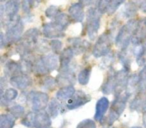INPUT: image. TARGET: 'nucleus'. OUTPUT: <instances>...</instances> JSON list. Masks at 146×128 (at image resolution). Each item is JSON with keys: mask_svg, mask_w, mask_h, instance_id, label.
Instances as JSON below:
<instances>
[{"mask_svg": "<svg viewBox=\"0 0 146 128\" xmlns=\"http://www.w3.org/2000/svg\"><path fill=\"white\" fill-rule=\"evenodd\" d=\"M137 24L138 21L131 19L120 28L115 40L116 45L118 47H120L121 50H126L129 47V45L131 44V41L134 36V33H135Z\"/></svg>", "mask_w": 146, "mask_h": 128, "instance_id": "nucleus-1", "label": "nucleus"}, {"mask_svg": "<svg viewBox=\"0 0 146 128\" xmlns=\"http://www.w3.org/2000/svg\"><path fill=\"white\" fill-rule=\"evenodd\" d=\"M129 96L124 92L119 95H115V98L112 101L111 107H110V112L106 117V124L109 126H111L116 120H118V118L120 117V115L122 114V112L124 111L126 107V104L129 99Z\"/></svg>", "mask_w": 146, "mask_h": 128, "instance_id": "nucleus-2", "label": "nucleus"}, {"mask_svg": "<svg viewBox=\"0 0 146 128\" xmlns=\"http://www.w3.org/2000/svg\"><path fill=\"white\" fill-rule=\"evenodd\" d=\"M27 102L33 111H42L48 106L49 97L44 92L31 91L27 96Z\"/></svg>", "mask_w": 146, "mask_h": 128, "instance_id": "nucleus-3", "label": "nucleus"}, {"mask_svg": "<svg viewBox=\"0 0 146 128\" xmlns=\"http://www.w3.org/2000/svg\"><path fill=\"white\" fill-rule=\"evenodd\" d=\"M100 15L101 13L97 8H89L87 12V21H86V34L90 39H93L100 27Z\"/></svg>", "mask_w": 146, "mask_h": 128, "instance_id": "nucleus-4", "label": "nucleus"}, {"mask_svg": "<svg viewBox=\"0 0 146 128\" xmlns=\"http://www.w3.org/2000/svg\"><path fill=\"white\" fill-rule=\"evenodd\" d=\"M110 47H111V37L109 33H104L96 41L92 50V54L96 58L105 57L110 52Z\"/></svg>", "mask_w": 146, "mask_h": 128, "instance_id": "nucleus-5", "label": "nucleus"}, {"mask_svg": "<svg viewBox=\"0 0 146 128\" xmlns=\"http://www.w3.org/2000/svg\"><path fill=\"white\" fill-rule=\"evenodd\" d=\"M3 7H4V15L1 17L2 20L4 19V17H6L7 22L10 24V26L20 21V18L17 15L20 7L19 0H8L5 5H3Z\"/></svg>", "mask_w": 146, "mask_h": 128, "instance_id": "nucleus-6", "label": "nucleus"}, {"mask_svg": "<svg viewBox=\"0 0 146 128\" xmlns=\"http://www.w3.org/2000/svg\"><path fill=\"white\" fill-rule=\"evenodd\" d=\"M90 100H91V97L86 93H84L83 91H76L75 95L66 102V108L68 110L77 109V108L85 105Z\"/></svg>", "mask_w": 146, "mask_h": 128, "instance_id": "nucleus-7", "label": "nucleus"}, {"mask_svg": "<svg viewBox=\"0 0 146 128\" xmlns=\"http://www.w3.org/2000/svg\"><path fill=\"white\" fill-rule=\"evenodd\" d=\"M58 85L60 86H71L75 81V75H74V69H72V66H69L68 68L63 70H59V74L55 78Z\"/></svg>", "mask_w": 146, "mask_h": 128, "instance_id": "nucleus-8", "label": "nucleus"}, {"mask_svg": "<svg viewBox=\"0 0 146 128\" xmlns=\"http://www.w3.org/2000/svg\"><path fill=\"white\" fill-rule=\"evenodd\" d=\"M23 30H24V26L21 20L13 24L12 26H9L6 31V43H14L20 40L23 34Z\"/></svg>", "mask_w": 146, "mask_h": 128, "instance_id": "nucleus-9", "label": "nucleus"}, {"mask_svg": "<svg viewBox=\"0 0 146 128\" xmlns=\"http://www.w3.org/2000/svg\"><path fill=\"white\" fill-rule=\"evenodd\" d=\"M65 29L62 28L60 25H58L57 23H55L54 21L53 22H49V23H45L43 25V29L42 32L44 34L45 37L47 38H58V37H61L64 35L63 31Z\"/></svg>", "mask_w": 146, "mask_h": 128, "instance_id": "nucleus-10", "label": "nucleus"}, {"mask_svg": "<svg viewBox=\"0 0 146 128\" xmlns=\"http://www.w3.org/2000/svg\"><path fill=\"white\" fill-rule=\"evenodd\" d=\"M146 40V18H142L138 21L137 27H136L135 33L132 38L131 44L133 46L139 45L145 42Z\"/></svg>", "mask_w": 146, "mask_h": 128, "instance_id": "nucleus-11", "label": "nucleus"}, {"mask_svg": "<svg viewBox=\"0 0 146 128\" xmlns=\"http://www.w3.org/2000/svg\"><path fill=\"white\" fill-rule=\"evenodd\" d=\"M51 116L47 111H34V128H50Z\"/></svg>", "mask_w": 146, "mask_h": 128, "instance_id": "nucleus-12", "label": "nucleus"}, {"mask_svg": "<svg viewBox=\"0 0 146 128\" xmlns=\"http://www.w3.org/2000/svg\"><path fill=\"white\" fill-rule=\"evenodd\" d=\"M109 100L107 97H101L97 101L95 106V115H94V120L98 122H102L108 108H109Z\"/></svg>", "mask_w": 146, "mask_h": 128, "instance_id": "nucleus-13", "label": "nucleus"}, {"mask_svg": "<svg viewBox=\"0 0 146 128\" xmlns=\"http://www.w3.org/2000/svg\"><path fill=\"white\" fill-rule=\"evenodd\" d=\"M10 83L13 87L17 89L24 90L31 85V79L27 74H19V75L10 78Z\"/></svg>", "mask_w": 146, "mask_h": 128, "instance_id": "nucleus-14", "label": "nucleus"}, {"mask_svg": "<svg viewBox=\"0 0 146 128\" xmlns=\"http://www.w3.org/2000/svg\"><path fill=\"white\" fill-rule=\"evenodd\" d=\"M68 12H69V16H70V18L73 21H75V22H82L84 20L85 14H84L83 5L81 3L78 2L72 4L69 7Z\"/></svg>", "mask_w": 146, "mask_h": 128, "instance_id": "nucleus-15", "label": "nucleus"}, {"mask_svg": "<svg viewBox=\"0 0 146 128\" xmlns=\"http://www.w3.org/2000/svg\"><path fill=\"white\" fill-rule=\"evenodd\" d=\"M115 73L116 72H114L113 69L110 70L107 77H106L105 81H104L103 85H102V87H101V91L103 92L104 94H106V95L111 94L112 92L115 91V86H116Z\"/></svg>", "mask_w": 146, "mask_h": 128, "instance_id": "nucleus-16", "label": "nucleus"}, {"mask_svg": "<svg viewBox=\"0 0 146 128\" xmlns=\"http://www.w3.org/2000/svg\"><path fill=\"white\" fill-rule=\"evenodd\" d=\"M41 58L49 71H53L56 68L60 67V58H58V56L55 53H49V54L42 56Z\"/></svg>", "mask_w": 146, "mask_h": 128, "instance_id": "nucleus-17", "label": "nucleus"}, {"mask_svg": "<svg viewBox=\"0 0 146 128\" xmlns=\"http://www.w3.org/2000/svg\"><path fill=\"white\" fill-rule=\"evenodd\" d=\"M74 50H73L72 47H68V48L64 49V50L61 52L60 56V67L59 70H63L68 68L71 65V60L73 58V55H74Z\"/></svg>", "mask_w": 146, "mask_h": 128, "instance_id": "nucleus-18", "label": "nucleus"}, {"mask_svg": "<svg viewBox=\"0 0 146 128\" xmlns=\"http://www.w3.org/2000/svg\"><path fill=\"white\" fill-rule=\"evenodd\" d=\"M4 71L7 76L12 78V77H14V76H17L22 73V67H21V64L17 63L16 61L9 60V61H7V63L5 64Z\"/></svg>", "mask_w": 146, "mask_h": 128, "instance_id": "nucleus-19", "label": "nucleus"}, {"mask_svg": "<svg viewBox=\"0 0 146 128\" xmlns=\"http://www.w3.org/2000/svg\"><path fill=\"white\" fill-rule=\"evenodd\" d=\"M132 53L135 56L138 65H144L146 62V41L139 45L134 46Z\"/></svg>", "mask_w": 146, "mask_h": 128, "instance_id": "nucleus-20", "label": "nucleus"}, {"mask_svg": "<svg viewBox=\"0 0 146 128\" xmlns=\"http://www.w3.org/2000/svg\"><path fill=\"white\" fill-rule=\"evenodd\" d=\"M76 90L74 88V86H64V87L60 88L58 91L56 92V98L60 101H68L69 99L73 97L75 95Z\"/></svg>", "mask_w": 146, "mask_h": 128, "instance_id": "nucleus-21", "label": "nucleus"}, {"mask_svg": "<svg viewBox=\"0 0 146 128\" xmlns=\"http://www.w3.org/2000/svg\"><path fill=\"white\" fill-rule=\"evenodd\" d=\"M138 88H139V77H138L137 74H131L128 78L125 93L130 97L131 95L135 94L136 92L138 93Z\"/></svg>", "mask_w": 146, "mask_h": 128, "instance_id": "nucleus-22", "label": "nucleus"}, {"mask_svg": "<svg viewBox=\"0 0 146 128\" xmlns=\"http://www.w3.org/2000/svg\"><path fill=\"white\" fill-rule=\"evenodd\" d=\"M17 96H18V91L15 88H7L3 93H1V104L2 105L8 104L9 102L16 99Z\"/></svg>", "mask_w": 146, "mask_h": 128, "instance_id": "nucleus-23", "label": "nucleus"}, {"mask_svg": "<svg viewBox=\"0 0 146 128\" xmlns=\"http://www.w3.org/2000/svg\"><path fill=\"white\" fill-rule=\"evenodd\" d=\"M61 108H62V106H61L59 100L57 98H54V99H51L50 102H49L48 106H47V112H48V114L51 117L55 118L59 115Z\"/></svg>", "mask_w": 146, "mask_h": 128, "instance_id": "nucleus-24", "label": "nucleus"}, {"mask_svg": "<svg viewBox=\"0 0 146 128\" xmlns=\"http://www.w3.org/2000/svg\"><path fill=\"white\" fill-rule=\"evenodd\" d=\"M15 125V117L10 113L1 114L0 116V128H13Z\"/></svg>", "mask_w": 146, "mask_h": 128, "instance_id": "nucleus-25", "label": "nucleus"}, {"mask_svg": "<svg viewBox=\"0 0 146 128\" xmlns=\"http://www.w3.org/2000/svg\"><path fill=\"white\" fill-rule=\"evenodd\" d=\"M33 72H34L36 75L43 76V75H46V74L49 73L50 71H49L48 68H47L46 65L44 64L42 58H39L33 63Z\"/></svg>", "mask_w": 146, "mask_h": 128, "instance_id": "nucleus-26", "label": "nucleus"}, {"mask_svg": "<svg viewBox=\"0 0 146 128\" xmlns=\"http://www.w3.org/2000/svg\"><path fill=\"white\" fill-rule=\"evenodd\" d=\"M144 94H140L137 93V95H135V97L133 98L131 102H130V109L133 110V111H140L143 109V106H144V102H145V99L143 98Z\"/></svg>", "mask_w": 146, "mask_h": 128, "instance_id": "nucleus-27", "label": "nucleus"}, {"mask_svg": "<svg viewBox=\"0 0 146 128\" xmlns=\"http://www.w3.org/2000/svg\"><path fill=\"white\" fill-rule=\"evenodd\" d=\"M90 75H91V67H85L78 73L77 80L79 84L81 85H86L88 84L90 79Z\"/></svg>", "mask_w": 146, "mask_h": 128, "instance_id": "nucleus-28", "label": "nucleus"}, {"mask_svg": "<svg viewBox=\"0 0 146 128\" xmlns=\"http://www.w3.org/2000/svg\"><path fill=\"white\" fill-rule=\"evenodd\" d=\"M139 88H138V93L145 94L146 93V64L140 70L139 74Z\"/></svg>", "mask_w": 146, "mask_h": 128, "instance_id": "nucleus-29", "label": "nucleus"}, {"mask_svg": "<svg viewBox=\"0 0 146 128\" xmlns=\"http://www.w3.org/2000/svg\"><path fill=\"white\" fill-rule=\"evenodd\" d=\"M8 111L13 117H15V119L21 118L26 115L25 114V108L22 105H20V104H14V105L10 106L8 108Z\"/></svg>", "mask_w": 146, "mask_h": 128, "instance_id": "nucleus-30", "label": "nucleus"}, {"mask_svg": "<svg viewBox=\"0 0 146 128\" xmlns=\"http://www.w3.org/2000/svg\"><path fill=\"white\" fill-rule=\"evenodd\" d=\"M54 22L57 23V24L60 25L62 28L65 29L69 25V23H70V19H69V17L67 16L66 14L60 13L56 18H54Z\"/></svg>", "mask_w": 146, "mask_h": 128, "instance_id": "nucleus-31", "label": "nucleus"}, {"mask_svg": "<svg viewBox=\"0 0 146 128\" xmlns=\"http://www.w3.org/2000/svg\"><path fill=\"white\" fill-rule=\"evenodd\" d=\"M21 124L28 128L33 127L34 128V111H31L29 113H27L26 115L23 117V119L21 120Z\"/></svg>", "mask_w": 146, "mask_h": 128, "instance_id": "nucleus-32", "label": "nucleus"}, {"mask_svg": "<svg viewBox=\"0 0 146 128\" xmlns=\"http://www.w3.org/2000/svg\"><path fill=\"white\" fill-rule=\"evenodd\" d=\"M136 11H137V7H136V5L134 4L133 2L128 3V4L125 6V8H124V11H123L124 17L128 18V17L134 16V15H135V13H136Z\"/></svg>", "mask_w": 146, "mask_h": 128, "instance_id": "nucleus-33", "label": "nucleus"}, {"mask_svg": "<svg viewBox=\"0 0 146 128\" xmlns=\"http://www.w3.org/2000/svg\"><path fill=\"white\" fill-rule=\"evenodd\" d=\"M110 3H111V0H99L97 4V10L100 13L108 12L110 7Z\"/></svg>", "mask_w": 146, "mask_h": 128, "instance_id": "nucleus-34", "label": "nucleus"}, {"mask_svg": "<svg viewBox=\"0 0 146 128\" xmlns=\"http://www.w3.org/2000/svg\"><path fill=\"white\" fill-rule=\"evenodd\" d=\"M60 10H59L58 7L56 6H49L48 8L45 11V15L48 18H56L59 14H60Z\"/></svg>", "mask_w": 146, "mask_h": 128, "instance_id": "nucleus-35", "label": "nucleus"}, {"mask_svg": "<svg viewBox=\"0 0 146 128\" xmlns=\"http://www.w3.org/2000/svg\"><path fill=\"white\" fill-rule=\"evenodd\" d=\"M76 128H97L96 122L92 119H84L79 122Z\"/></svg>", "mask_w": 146, "mask_h": 128, "instance_id": "nucleus-36", "label": "nucleus"}, {"mask_svg": "<svg viewBox=\"0 0 146 128\" xmlns=\"http://www.w3.org/2000/svg\"><path fill=\"white\" fill-rule=\"evenodd\" d=\"M56 84H57L56 79H53V78H51V77H47L43 80V82H42L41 85H42V87L45 88V89L50 90V89H52Z\"/></svg>", "mask_w": 146, "mask_h": 128, "instance_id": "nucleus-37", "label": "nucleus"}, {"mask_svg": "<svg viewBox=\"0 0 146 128\" xmlns=\"http://www.w3.org/2000/svg\"><path fill=\"white\" fill-rule=\"evenodd\" d=\"M124 1H125V0H111L109 10H108L107 13H109V14H112V13H114L116 10H117L118 7H119L120 5L123 4Z\"/></svg>", "mask_w": 146, "mask_h": 128, "instance_id": "nucleus-38", "label": "nucleus"}, {"mask_svg": "<svg viewBox=\"0 0 146 128\" xmlns=\"http://www.w3.org/2000/svg\"><path fill=\"white\" fill-rule=\"evenodd\" d=\"M50 47L52 48V50L54 51L55 53H58L62 50V42L58 39H53L50 42Z\"/></svg>", "mask_w": 146, "mask_h": 128, "instance_id": "nucleus-39", "label": "nucleus"}, {"mask_svg": "<svg viewBox=\"0 0 146 128\" xmlns=\"http://www.w3.org/2000/svg\"><path fill=\"white\" fill-rule=\"evenodd\" d=\"M33 0H22V10L24 13H29L32 9Z\"/></svg>", "mask_w": 146, "mask_h": 128, "instance_id": "nucleus-40", "label": "nucleus"}, {"mask_svg": "<svg viewBox=\"0 0 146 128\" xmlns=\"http://www.w3.org/2000/svg\"><path fill=\"white\" fill-rule=\"evenodd\" d=\"M96 0H79V3H81L83 6H89V5L93 4Z\"/></svg>", "mask_w": 146, "mask_h": 128, "instance_id": "nucleus-41", "label": "nucleus"}, {"mask_svg": "<svg viewBox=\"0 0 146 128\" xmlns=\"http://www.w3.org/2000/svg\"><path fill=\"white\" fill-rule=\"evenodd\" d=\"M140 8H141V10L143 11V12L146 13V0H144L143 2L141 3V5H140Z\"/></svg>", "mask_w": 146, "mask_h": 128, "instance_id": "nucleus-42", "label": "nucleus"}, {"mask_svg": "<svg viewBox=\"0 0 146 128\" xmlns=\"http://www.w3.org/2000/svg\"><path fill=\"white\" fill-rule=\"evenodd\" d=\"M142 122H143V126L146 128V112H143V118H142Z\"/></svg>", "mask_w": 146, "mask_h": 128, "instance_id": "nucleus-43", "label": "nucleus"}, {"mask_svg": "<svg viewBox=\"0 0 146 128\" xmlns=\"http://www.w3.org/2000/svg\"><path fill=\"white\" fill-rule=\"evenodd\" d=\"M142 112H146V98H145V102H144V106H143V109H142Z\"/></svg>", "mask_w": 146, "mask_h": 128, "instance_id": "nucleus-44", "label": "nucleus"}, {"mask_svg": "<svg viewBox=\"0 0 146 128\" xmlns=\"http://www.w3.org/2000/svg\"><path fill=\"white\" fill-rule=\"evenodd\" d=\"M130 128H142V127H140V126H132V127H130Z\"/></svg>", "mask_w": 146, "mask_h": 128, "instance_id": "nucleus-45", "label": "nucleus"}, {"mask_svg": "<svg viewBox=\"0 0 146 128\" xmlns=\"http://www.w3.org/2000/svg\"><path fill=\"white\" fill-rule=\"evenodd\" d=\"M1 1H2V2H4V1H6V2H7V1H8V0H1Z\"/></svg>", "mask_w": 146, "mask_h": 128, "instance_id": "nucleus-46", "label": "nucleus"}, {"mask_svg": "<svg viewBox=\"0 0 146 128\" xmlns=\"http://www.w3.org/2000/svg\"><path fill=\"white\" fill-rule=\"evenodd\" d=\"M105 128H117V127H105Z\"/></svg>", "mask_w": 146, "mask_h": 128, "instance_id": "nucleus-47", "label": "nucleus"}, {"mask_svg": "<svg viewBox=\"0 0 146 128\" xmlns=\"http://www.w3.org/2000/svg\"><path fill=\"white\" fill-rule=\"evenodd\" d=\"M50 128H51V127H50Z\"/></svg>", "mask_w": 146, "mask_h": 128, "instance_id": "nucleus-48", "label": "nucleus"}]
</instances>
